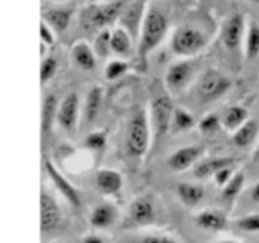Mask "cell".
Here are the masks:
<instances>
[{
    "mask_svg": "<svg viewBox=\"0 0 259 243\" xmlns=\"http://www.w3.org/2000/svg\"><path fill=\"white\" fill-rule=\"evenodd\" d=\"M72 15L73 10L66 9V8H56V9H48L43 12L42 20L48 23L56 32H65L70 27Z\"/></svg>",
    "mask_w": 259,
    "mask_h": 243,
    "instance_id": "23",
    "label": "cell"
},
{
    "mask_svg": "<svg viewBox=\"0 0 259 243\" xmlns=\"http://www.w3.org/2000/svg\"><path fill=\"white\" fill-rule=\"evenodd\" d=\"M218 243H239V242L233 241V239H224V241H220V242H218Z\"/></svg>",
    "mask_w": 259,
    "mask_h": 243,
    "instance_id": "41",
    "label": "cell"
},
{
    "mask_svg": "<svg viewBox=\"0 0 259 243\" xmlns=\"http://www.w3.org/2000/svg\"><path fill=\"white\" fill-rule=\"evenodd\" d=\"M259 55V23L249 22L244 38V57L247 60L255 59Z\"/></svg>",
    "mask_w": 259,
    "mask_h": 243,
    "instance_id": "26",
    "label": "cell"
},
{
    "mask_svg": "<svg viewBox=\"0 0 259 243\" xmlns=\"http://www.w3.org/2000/svg\"><path fill=\"white\" fill-rule=\"evenodd\" d=\"M195 222L200 228L205 229V231L211 232H219L227 228V217L218 211H211V209H206L202 211L195 217Z\"/></svg>",
    "mask_w": 259,
    "mask_h": 243,
    "instance_id": "22",
    "label": "cell"
},
{
    "mask_svg": "<svg viewBox=\"0 0 259 243\" xmlns=\"http://www.w3.org/2000/svg\"><path fill=\"white\" fill-rule=\"evenodd\" d=\"M124 3L125 0H120V2L106 0L100 4L91 5L86 10V19L93 27L99 28V29L109 28V25L113 24L118 18L121 17V13L125 8Z\"/></svg>",
    "mask_w": 259,
    "mask_h": 243,
    "instance_id": "8",
    "label": "cell"
},
{
    "mask_svg": "<svg viewBox=\"0 0 259 243\" xmlns=\"http://www.w3.org/2000/svg\"><path fill=\"white\" fill-rule=\"evenodd\" d=\"M142 243H180L176 239L167 236H147L142 239Z\"/></svg>",
    "mask_w": 259,
    "mask_h": 243,
    "instance_id": "37",
    "label": "cell"
},
{
    "mask_svg": "<svg viewBox=\"0 0 259 243\" xmlns=\"http://www.w3.org/2000/svg\"><path fill=\"white\" fill-rule=\"evenodd\" d=\"M93 48L96 57L100 59H105L111 54V30L109 28L100 29L94 39Z\"/></svg>",
    "mask_w": 259,
    "mask_h": 243,
    "instance_id": "27",
    "label": "cell"
},
{
    "mask_svg": "<svg viewBox=\"0 0 259 243\" xmlns=\"http://www.w3.org/2000/svg\"><path fill=\"white\" fill-rule=\"evenodd\" d=\"M128 217L134 226H149L156 221V208L153 202L148 197H139L134 199L129 206Z\"/></svg>",
    "mask_w": 259,
    "mask_h": 243,
    "instance_id": "13",
    "label": "cell"
},
{
    "mask_svg": "<svg viewBox=\"0 0 259 243\" xmlns=\"http://www.w3.org/2000/svg\"><path fill=\"white\" fill-rule=\"evenodd\" d=\"M109 2H120V0H109Z\"/></svg>",
    "mask_w": 259,
    "mask_h": 243,
    "instance_id": "45",
    "label": "cell"
},
{
    "mask_svg": "<svg viewBox=\"0 0 259 243\" xmlns=\"http://www.w3.org/2000/svg\"><path fill=\"white\" fill-rule=\"evenodd\" d=\"M209 44L207 34L194 25H180L171 37V49L182 58H191L201 53Z\"/></svg>",
    "mask_w": 259,
    "mask_h": 243,
    "instance_id": "3",
    "label": "cell"
},
{
    "mask_svg": "<svg viewBox=\"0 0 259 243\" xmlns=\"http://www.w3.org/2000/svg\"><path fill=\"white\" fill-rule=\"evenodd\" d=\"M40 231L48 233L56 229L61 221V211L56 199L47 193L46 189L40 192Z\"/></svg>",
    "mask_w": 259,
    "mask_h": 243,
    "instance_id": "11",
    "label": "cell"
},
{
    "mask_svg": "<svg viewBox=\"0 0 259 243\" xmlns=\"http://www.w3.org/2000/svg\"><path fill=\"white\" fill-rule=\"evenodd\" d=\"M136 2H141V3H147V0H136Z\"/></svg>",
    "mask_w": 259,
    "mask_h": 243,
    "instance_id": "43",
    "label": "cell"
},
{
    "mask_svg": "<svg viewBox=\"0 0 259 243\" xmlns=\"http://www.w3.org/2000/svg\"><path fill=\"white\" fill-rule=\"evenodd\" d=\"M220 117H222V128L229 133H234L243 124L249 120L250 116L249 111L244 106L232 105L225 108Z\"/></svg>",
    "mask_w": 259,
    "mask_h": 243,
    "instance_id": "19",
    "label": "cell"
},
{
    "mask_svg": "<svg viewBox=\"0 0 259 243\" xmlns=\"http://www.w3.org/2000/svg\"><path fill=\"white\" fill-rule=\"evenodd\" d=\"M175 107L176 106L168 92L159 93L152 98L151 110H149L148 115L152 133H153V141L163 139L172 129Z\"/></svg>",
    "mask_w": 259,
    "mask_h": 243,
    "instance_id": "4",
    "label": "cell"
},
{
    "mask_svg": "<svg viewBox=\"0 0 259 243\" xmlns=\"http://www.w3.org/2000/svg\"><path fill=\"white\" fill-rule=\"evenodd\" d=\"M50 2H65V0H50Z\"/></svg>",
    "mask_w": 259,
    "mask_h": 243,
    "instance_id": "44",
    "label": "cell"
},
{
    "mask_svg": "<svg viewBox=\"0 0 259 243\" xmlns=\"http://www.w3.org/2000/svg\"><path fill=\"white\" fill-rule=\"evenodd\" d=\"M96 188L105 196H116L123 189V175L115 169L101 168L95 175Z\"/></svg>",
    "mask_w": 259,
    "mask_h": 243,
    "instance_id": "14",
    "label": "cell"
},
{
    "mask_svg": "<svg viewBox=\"0 0 259 243\" xmlns=\"http://www.w3.org/2000/svg\"><path fill=\"white\" fill-rule=\"evenodd\" d=\"M235 159L232 156H215V158L202 159L194 166V175L197 179L212 178L220 169L234 165Z\"/></svg>",
    "mask_w": 259,
    "mask_h": 243,
    "instance_id": "16",
    "label": "cell"
},
{
    "mask_svg": "<svg viewBox=\"0 0 259 243\" xmlns=\"http://www.w3.org/2000/svg\"><path fill=\"white\" fill-rule=\"evenodd\" d=\"M176 194L186 207H196L205 197V189L200 184L184 181L176 186Z\"/></svg>",
    "mask_w": 259,
    "mask_h": 243,
    "instance_id": "21",
    "label": "cell"
},
{
    "mask_svg": "<svg viewBox=\"0 0 259 243\" xmlns=\"http://www.w3.org/2000/svg\"><path fill=\"white\" fill-rule=\"evenodd\" d=\"M118 217V211L110 203H101L94 208L90 217V223L94 228L105 229L113 226Z\"/></svg>",
    "mask_w": 259,
    "mask_h": 243,
    "instance_id": "20",
    "label": "cell"
},
{
    "mask_svg": "<svg viewBox=\"0 0 259 243\" xmlns=\"http://www.w3.org/2000/svg\"><path fill=\"white\" fill-rule=\"evenodd\" d=\"M245 184V174L243 171H235L229 183L223 188V197L227 201H234L242 192Z\"/></svg>",
    "mask_w": 259,
    "mask_h": 243,
    "instance_id": "30",
    "label": "cell"
},
{
    "mask_svg": "<svg viewBox=\"0 0 259 243\" xmlns=\"http://www.w3.org/2000/svg\"><path fill=\"white\" fill-rule=\"evenodd\" d=\"M234 173L235 171H234V169H233V165L225 166V168L220 169V170L218 171L214 176H212V179H214V183L217 184V187H219V188H224V187L229 183L230 179L233 178Z\"/></svg>",
    "mask_w": 259,
    "mask_h": 243,
    "instance_id": "36",
    "label": "cell"
},
{
    "mask_svg": "<svg viewBox=\"0 0 259 243\" xmlns=\"http://www.w3.org/2000/svg\"><path fill=\"white\" fill-rule=\"evenodd\" d=\"M250 197H252L253 202L259 203V180L253 186L252 192H250Z\"/></svg>",
    "mask_w": 259,
    "mask_h": 243,
    "instance_id": "38",
    "label": "cell"
},
{
    "mask_svg": "<svg viewBox=\"0 0 259 243\" xmlns=\"http://www.w3.org/2000/svg\"><path fill=\"white\" fill-rule=\"evenodd\" d=\"M58 106H60V103H58L57 97L55 95H48L43 98L42 123H40L43 136H48V134L52 131L53 124L57 120Z\"/></svg>",
    "mask_w": 259,
    "mask_h": 243,
    "instance_id": "25",
    "label": "cell"
},
{
    "mask_svg": "<svg viewBox=\"0 0 259 243\" xmlns=\"http://www.w3.org/2000/svg\"><path fill=\"white\" fill-rule=\"evenodd\" d=\"M237 226L240 231L257 233V232H259V214L253 213L242 217L237 221Z\"/></svg>",
    "mask_w": 259,
    "mask_h": 243,
    "instance_id": "34",
    "label": "cell"
},
{
    "mask_svg": "<svg viewBox=\"0 0 259 243\" xmlns=\"http://www.w3.org/2000/svg\"><path fill=\"white\" fill-rule=\"evenodd\" d=\"M247 25L248 23L245 22V17L242 13H233L225 19L223 23L220 38L228 50L237 52L242 48L247 33Z\"/></svg>",
    "mask_w": 259,
    "mask_h": 243,
    "instance_id": "7",
    "label": "cell"
},
{
    "mask_svg": "<svg viewBox=\"0 0 259 243\" xmlns=\"http://www.w3.org/2000/svg\"><path fill=\"white\" fill-rule=\"evenodd\" d=\"M253 160L259 161V144H258L257 148H255L254 153H253Z\"/></svg>",
    "mask_w": 259,
    "mask_h": 243,
    "instance_id": "40",
    "label": "cell"
},
{
    "mask_svg": "<svg viewBox=\"0 0 259 243\" xmlns=\"http://www.w3.org/2000/svg\"><path fill=\"white\" fill-rule=\"evenodd\" d=\"M153 143L151 121L147 111H137L131 118L126 131V146L128 151L134 158H143Z\"/></svg>",
    "mask_w": 259,
    "mask_h": 243,
    "instance_id": "2",
    "label": "cell"
},
{
    "mask_svg": "<svg viewBox=\"0 0 259 243\" xmlns=\"http://www.w3.org/2000/svg\"><path fill=\"white\" fill-rule=\"evenodd\" d=\"M78 118H80V97L76 92H70L58 106L57 123L68 135H73L77 130Z\"/></svg>",
    "mask_w": 259,
    "mask_h": 243,
    "instance_id": "9",
    "label": "cell"
},
{
    "mask_svg": "<svg viewBox=\"0 0 259 243\" xmlns=\"http://www.w3.org/2000/svg\"><path fill=\"white\" fill-rule=\"evenodd\" d=\"M259 135V123L255 118H249L238 130L233 133L232 141L238 149H247L254 144Z\"/></svg>",
    "mask_w": 259,
    "mask_h": 243,
    "instance_id": "18",
    "label": "cell"
},
{
    "mask_svg": "<svg viewBox=\"0 0 259 243\" xmlns=\"http://www.w3.org/2000/svg\"><path fill=\"white\" fill-rule=\"evenodd\" d=\"M45 170L46 173H47L48 178H50L51 181L53 183V186L56 187V189L62 194L63 198H65L71 206H80L81 199L80 196H78V192L76 191L75 187L63 176V174L56 168L55 164H53L50 159H46L45 160Z\"/></svg>",
    "mask_w": 259,
    "mask_h": 243,
    "instance_id": "12",
    "label": "cell"
},
{
    "mask_svg": "<svg viewBox=\"0 0 259 243\" xmlns=\"http://www.w3.org/2000/svg\"><path fill=\"white\" fill-rule=\"evenodd\" d=\"M196 67L189 59L180 60L167 68L164 76V85L169 95H179L184 92L194 81Z\"/></svg>",
    "mask_w": 259,
    "mask_h": 243,
    "instance_id": "6",
    "label": "cell"
},
{
    "mask_svg": "<svg viewBox=\"0 0 259 243\" xmlns=\"http://www.w3.org/2000/svg\"><path fill=\"white\" fill-rule=\"evenodd\" d=\"M58 63L53 57L48 55V57L42 58V63H40V75L39 80L42 85H46L48 81L52 80L55 77L56 72H57Z\"/></svg>",
    "mask_w": 259,
    "mask_h": 243,
    "instance_id": "32",
    "label": "cell"
},
{
    "mask_svg": "<svg viewBox=\"0 0 259 243\" xmlns=\"http://www.w3.org/2000/svg\"><path fill=\"white\" fill-rule=\"evenodd\" d=\"M249 2H252V3H255V4H259V0H249Z\"/></svg>",
    "mask_w": 259,
    "mask_h": 243,
    "instance_id": "42",
    "label": "cell"
},
{
    "mask_svg": "<svg viewBox=\"0 0 259 243\" xmlns=\"http://www.w3.org/2000/svg\"><path fill=\"white\" fill-rule=\"evenodd\" d=\"M82 243H104V241L100 238V237L96 236V234H90V236L83 238Z\"/></svg>",
    "mask_w": 259,
    "mask_h": 243,
    "instance_id": "39",
    "label": "cell"
},
{
    "mask_svg": "<svg viewBox=\"0 0 259 243\" xmlns=\"http://www.w3.org/2000/svg\"><path fill=\"white\" fill-rule=\"evenodd\" d=\"M129 71V63L123 58H115V59L108 62V65L104 68V77L106 81H116L119 78L126 75Z\"/></svg>",
    "mask_w": 259,
    "mask_h": 243,
    "instance_id": "29",
    "label": "cell"
},
{
    "mask_svg": "<svg viewBox=\"0 0 259 243\" xmlns=\"http://www.w3.org/2000/svg\"><path fill=\"white\" fill-rule=\"evenodd\" d=\"M197 124L192 113L184 107H175L172 128L177 131H187L195 128Z\"/></svg>",
    "mask_w": 259,
    "mask_h": 243,
    "instance_id": "28",
    "label": "cell"
},
{
    "mask_svg": "<svg viewBox=\"0 0 259 243\" xmlns=\"http://www.w3.org/2000/svg\"><path fill=\"white\" fill-rule=\"evenodd\" d=\"M232 86V80L225 73L215 68H209L200 76L197 81V92L202 101L211 102L227 95Z\"/></svg>",
    "mask_w": 259,
    "mask_h": 243,
    "instance_id": "5",
    "label": "cell"
},
{
    "mask_svg": "<svg viewBox=\"0 0 259 243\" xmlns=\"http://www.w3.org/2000/svg\"><path fill=\"white\" fill-rule=\"evenodd\" d=\"M71 55H72L75 65L82 71L90 72V71L95 70L98 57L94 52L93 44H90L86 40L81 39L73 43L72 47H71Z\"/></svg>",
    "mask_w": 259,
    "mask_h": 243,
    "instance_id": "15",
    "label": "cell"
},
{
    "mask_svg": "<svg viewBox=\"0 0 259 243\" xmlns=\"http://www.w3.org/2000/svg\"><path fill=\"white\" fill-rule=\"evenodd\" d=\"M85 146L93 151H100L106 145V134L104 131H93L89 134L83 141Z\"/></svg>",
    "mask_w": 259,
    "mask_h": 243,
    "instance_id": "33",
    "label": "cell"
},
{
    "mask_svg": "<svg viewBox=\"0 0 259 243\" xmlns=\"http://www.w3.org/2000/svg\"><path fill=\"white\" fill-rule=\"evenodd\" d=\"M104 91L101 86H94L88 92L85 100V108H83V117L88 124L94 123L100 113L103 106Z\"/></svg>",
    "mask_w": 259,
    "mask_h": 243,
    "instance_id": "24",
    "label": "cell"
},
{
    "mask_svg": "<svg viewBox=\"0 0 259 243\" xmlns=\"http://www.w3.org/2000/svg\"><path fill=\"white\" fill-rule=\"evenodd\" d=\"M220 126H222V117L215 112L206 113L197 124L200 133L204 135H212L219 130Z\"/></svg>",
    "mask_w": 259,
    "mask_h": 243,
    "instance_id": "31",
    "label": "cell"
},
{
    "mask_svg": "<svg viewBox=\"0 0 259 243\" xmlns=\"http://www.w3.org/2000/svg\"><path fill=\"white\" fill-rule=\"evenodd\" d=\"M204 148L199 145H187L177 149L167 159V166L172 171L181 173L196 165L204 155Z\"/></svg>",
    "mask_w": 259,
    "mask_h": 243,
    "instance_id": "10",
    "label": "cell"
},
{
    "mask_svg": "<svg viewBox=\"0 0 259 243\" xmlns=\"http://www.w3.org/2000/svg\"><path fill=\"white\" fill-rule=\"evenodd\" d=\"M56 30L51 27L48 23L45 20H40V27H39V34H40V42L45 43L48 47H52L56 42Z\"/></svg>",
    "mask_w": 259,
    "mask_h": 243,
    "instance_id": "35",
    "label": "cell"
},
{
    "mask_svg": "<svg viewBox=\"0 0 259 243\" xmlns=\"http://www.w3.org/2000/svg\"><path fill=\"white\" fill-rule=\"evenodd\" d=\"M168 17L158 7L147 5L138 34V57L142 63L161 44L168 32Z\"/></svg>",
    "mask_w": 259,
    "mask_h": 243,
    "instance_id": "1",
    "label": "cell"
},
{
    "mask_svg": "<svg viewBox=\"0 0 259 243\" xmlns=\"http://www.w3.org/2000/svg\"><path fill=\"white\" fill-rule=\"evenodd\" d=\"M133 50V34L123 25L111 30V53L118 58H128Z\"/></svg>",
    "mask_w": 259,
    "mask_h": 243,
    "instance_id": "17",
    "label": "cell"
}]
</instances>
